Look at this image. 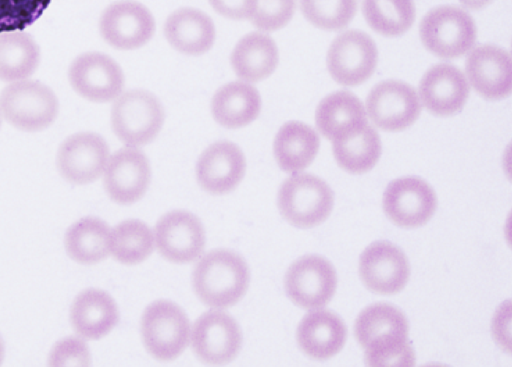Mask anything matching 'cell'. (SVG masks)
Wrapping results in <instances>:
<instances>
[{
	"label": "cell",
	"instance_id": "27",
	"mask_svg": "<svg viewBox=\"0 0 512 367\" xmlns=\"http://www.w3.org/2000/svg\"><path fill=\"white\" fill-rule=\"evenodd\" d=\"M319 145V136L311 126L299 121H289L278 130L273 151L283 171L297 173L312 163Z\"/></svg>",
	"mask_w": 512,
	"mask_h": 367
},
{
	"label": "cell",
	"instance_id": "25",
	"mask_svg": "<svg viewBox=\"0 0 512 367\" xmlns=\"http://www.w3.org/2000/svg\"><path fill=\"white\" fill-rule=\"evenodd\" d=\"M164 35L177 51L195 56L212 47L215 27L212 19L204 12L195 8H180L168 16Z\"/></svg>",
	"mask_w": 512,
	"mask_h": 367
},
{
	"label": "cell",
	"instance_id": "36",
	"mask_svg": "<svg viewBox=\"0 0 512 367\" xmlns=\"http://www.w3.org/2000/svg\"><path fill=\"white\" fill-rule=\"evenodd\" d=\"M295 7V0H256L250 21L259 30L275 31L288 24Z\"/></svg>",
	"mask_w": 512,
	"mask_h": 367
},
{
	"label": "cell",
	"instance_id": "12",
	"mask_svg": "<svg viewBox=\"0 0 512 367\" xmlns=\"http://www.w3.org/2000/svg\"><path fill=\"white\" fill-rule=\"evenodd\" d=\"M242 344V333L229 314L213 310L203 313L193 324L191 346L195 355L208 364L232 361Z\"/></svg>",
	"mask_w": 512,
	"mask_h": 367
},
{
	"label": "cell",
	"instance_id": "37",
	"mask_svg": "<svg viewBox=\"0 0 512 367\" xmlns=\"http://www.w3.org/2000/svg\"><path fill=\"white\" fill-rule=\"evenodd\" d=\"M89 363V349L76 337H68L57 342L49 356L51 366H87Z\"/></svg>",
	"mask_w": 512,
	"mask_h": 367
},
{
	"label": "cell",
	"instance_id": "3",
	"mask_svg": "<svg viewBox=\"0 0 512 367\" xmlns=\"http://www.w3.org/2000/svg\"><path fill=\"white\" fill-rule=\"evenodd\" d=\"M59 103L54 91L37 80L8 84L0 94V113L15 128L41 131L56 119Z\"/></svg>",
	"mask_w": 512,
	"mask_h": 367
},
{
	"label": "cell",
	"instance_id": "41",
	"mask_svg": "<svg viewBox=\"0 0 512 367\" xmlns=\"http://www.w3.org/2000/svg\"><path fill=\"white\" fill-rule=\"evenodd\" d=\"M1 124H2V115L0 113V127H1Z\"/></svg>",
	"mask_w": 512,
	"mask_h": 367
},
{
	"label": "cell",
	"instance_id": "17",
	"mask_svg": "<svg viewBox=\"0 0 512 367\" xmlns=\"http://www.w3.org/2000/svg\"><path fill=\"white\" fill-rule=\"evenodd\" d=\"M410 274L404 253L386 241L370 244L361 254L359 275L370 291L383 295L400 292Z\"/></svg>",
	"mask_w": 512,
	"mask_h": 367
},
{
	"label": "cell",
	"instance_id": "21",
	"mask_svg": "<svg viewBox=\"0 0 512 367\" xmlns=\"http://www.w3.org/2000/svg\"><path fill=\"white\" fill-rule=\"evenodd\" d=\"M246 161L241 149L230 141H218L200 155L196 177L206 192L214 195L234 190L244 177Z\"/></svg>",
	"mask_w": 512,
	"mask_h": 367
},
{
	"label": "cell",
	"instance_id": "8",
	"mask_svg": "<svg viewBox=\"0 0 512 367\" xmlns=\"http://www.w3.org/2000/svg\"><path fill=\"white\" fill-rule=\"evenodd\" d=\"M378 60L372 38L359 30L338 35L327 52V69L340 85L357 86L374 73Z\"/></svg>",
	"mask_w": 512,
	"mask_h": 367
},
{
	"label": "cell",
	"instance_id": "2",
	"mask_svg": "<svg viewBox=\"0 0 512 367\" xmlns=\"http://www.w3.org/2000/svg\"><path fill=\"white\" fill-rule=\"evenodd\" d=\"M249 278L248 266L239 254L216 249L197 262L192 284L205 305L223 309L235 305L244 296Z\"/></svg>",
	"mask_w": 512,
	"mask_h": 367
},
{
	"label": "cell",
	"instance_id": "29",
	"mask_svg": "<svg viewBox=\"0 0 512 367\" xmlns=\"http://www.w3.org/2000/svg\"><path fill=\"white\" fill-rule=\"evenodd\" d=\"M111 230L97 217H84L71 225L65 235V248L74 261L93 265L110 253Z\"/></svg>",
	"mask_w": 512,
	"mask_h": 367
},
{
	"label": "cell",
	"instance_id": "16",
	"mask_svg": "<svg viewBox=\"0 0 512 367\" xmlns=\"http://www.w3.org/2000/svg\"><path fill=\"white\" fill-rule=\"evenodd\" d=\"M154 241L165 259L174 263H188L202 254L205 231L195 215L184 210H174L156 223Z\"/></svg>",
	"mask_w": 512,
	"mask_h": 367
},
{
	"label": "cell",
	"instance_id": "28",
	"mask_svg": "<svg viewBox=\"0 0 512 367\" xmlns=\"http://www.w3.org/2000/svg\"><path fill=\"white\" fill-rule=\"evenodd\" d=\"M278 64V49L267 34L252 32L242 37L231 54L236 75L246 82H258L270 76Z\"/></svg>",
	"mask_w": 512,
	"mask_h": 367
},
{
	"label": "cell",
	"instance_id": "22",
	"mask_svg": "<svg viewBox=\"0 0 512 367\" xmlns=\"http://www.w3.org/2000/svg\"><path fill=\"white\" fill-rule=\"evenodd\" d=\"M296 337L300 349L307 356L326 360L343 348L347 329L336 314L327 310H316L303 317Z\"/></svg>",
	"mask_w": 512,
	"mask_h": 367
},
{
	"label": "cell",
	"instance_id": "30",
	"mask_svg": "<svg viewBox=\"0 0 512 367\" xmlns=\"http://www.w3.org/2000/svg\"><path fill=\"white\" fill-rule=\"evenodd\" d=\"M39 63L40 48L30 34L22 30L0 33V80L28 79Z\"/></svg>",
	"mask_w": 512,
	"mask_h": 367
},
{
	"label": "cell",
	"instance_id": "31",
	"mask_svg": "<svg viewBox=\"0 0 512 367\" xmlns=\"http://www.w3.org/2000/svg\"><path fill=\"white\" fill-rule=\"evenodd\" d=\"M331 142L337 164L352 174L371 170L381 155L379 134L368 123L361 129Z\"/></svg>",
	"mask_w": 512,
	"mask_h": 367
},
{
	"label": "cell",
	"instance_id": "18",
	"mask_svg": "<svg viewBox=\"0 0 512 367\" xmlns=\"http://www.w3.org/2000/svg\"><path fill=\"white\" fill-rule=\"evenodd\" d=\"M104 188L109 197L119 204H132L145 194L151 170L145 154L133 146L116 151L104 170Z\"/></svg>",
	"mask_w": 512,
	"mask_h": 367
},
{
	"label": "cell",
	"instance_id": "14",
	"mask_svg": "<svg viewBox=\"0 0 512 367\" xmlns=\"http://www.w3.org/2000/svg\"><path fill=\"white\" fill-rule=\"evenodd\" d=\"M437 198L432 187L418 177H403L388 184L383 194V210L396 225L414 228L424 225L434 214Z\"/></svg>",
	"mask_w": 512,
	"mask_h": 367
},
{
	"label": "cell",
	"instance_id": "24",
	"mask_svg": "<svg viewBox=\"0 0 512 367\" xmlns=\"http://www.w3.org/2000/svg\"><path fill=\"white\" fill-rule=\"evenodd\" d=\"M318 131L330 141L345 137L365 126L367 114L362 102L347 90L323 98L315 111Z\"/></svg>",
	"mask_w": 512,
	"mask_h": 367
},
{
	"label": "cell",
	"instance_id": "5",
	"mask_svg": "<svg viewBox=\"0 0 512 367\" xmlns=\"http://www.w3.org/2000/svg\"><path fill=\"white\" fill-rule=\"evenodd\" d=\"M419 34L425 48L442 59L466 54L474 45L477 29L463 9L442 5L430 10L421 20Z\"/></svg>",
	"mask_w": 512,
	"mask_h": 367
},
{
	"label": "cell",
	"instance_id": "35",
	"mask_svg": "<svg viewBox=\"0 0 512 367\" xmlns=\"http://www.w3.org/2000/svg\"><path fill=\"white\" fill-rule=\"evenodd\" d=\"M51 0H0V33L23 30L34 23Z\"/></svg>",
	"mask_w": 512,
	"mask_h": 367
},
{
	"label": "cell",
	"instance_id": "38",
	"mask_svg": "<svg viewBox=\"0 0 512 367\" xmlns=\"http://www.w3.org/2000/svg\"><path fill=\"white\" fill-rule=\"evenodd\" d=\"M212 8L220 15L233 19H250L256 6V0H209Z\"/></svg>",
	"mask_w": 512,
	"mask_h": 367
},
{
	"label": "cell",
	"instance_id": "20",
	"mask_svg": "<svg viewBox=\"0 0 512 367\" xmlns=\"http://www.w3.org/2000/svg\"><path fill=\"white\" fill-rule=\"evenodd\" d=\"M470 92L464 73L454 65L440 63L430 67L419 83L423 106L433 115L450 116L465 105Z\"/></svg>",
	"mask_w": 512,
	"mask_h": 367
},
{
	"label": "cell",
	"instance_id": "13",
	"mask_svg": "<svg viewBox=\"0 0 512 367\" xmlns=\"http://www.w3.org/2000/svg\"><path fill=\"white\" fill-rule=\"evenodd\" d=\"M108 159L109 147L103 137L92 132H80L62 142L56 165L65 180L84 185L102 175Z\"/></svg>",
	"mask_w": 512,
	"mask_h": 367
},
{
	"label": "cell",
	"instance_id": "32",
	"mask_svg": "<svg viewBox=\"0 0 512 367\" xmlns=\"http://www.w3.org/2000/svg\"><path fill=\"white\" fill-rule=\"evenodd\" d=\"M362 13L377 33L395 37L404 34L415 19L413 0H362Z\"/></svg>",
	"mask_w": 512,
	"mask_h": 367
},
{
	"label": "cell",
	"instance_id": "39",
	"mask_svg": "<svg viewBox=\"0 0 512 367\" xmlns=\"http://www.w3.org/2000/svg\"><path fill=\"white\" fill-rule=\"evenodd\" d=\"M468 9L478 10L488 5L492 0H459Z\"/></svg>",
	"mask_w": 512,
	"mask_h": 367
},
{
	"label": "cell",
	"instance_id": "34",
	"mask_svg": "<svg viewBox=\"0 0 512 367\" xmlns=\"http://www.w3.org/2000/svg\"><path fill=\"white\" fill-rule=\"evenodd\" d=\"M304 17L314 26L324 30L346 27L357 11V0H300Z\"/></svg>",
	"mask_w": 512,
	"mask_h": 367
},
{
	"label": "cell",
	"instance_id": "7",
	"mask_svg": "<svg viewBox=\"0 0 512 367\" xmlns=\"http://www.w3.org/2000/svg\"><path fill=\"white\" fill-rule=\"evenodd\" d=\"M141 335L145 348L155 359L174 360L188 345V317L171 301H155L142 314Z\"/></svg>",
	"mask_w": 512,
	"mask_h": 367
},
{
	"label": "cell",
	"instance_id": "26",
	"mask_svg": "<svg viewBox=\"0 0 512 367\" xmlns=\"http://www.w3.org/2000/svg\"><path fill=\"white\" fill-rule=\"evenodd\" d=\"M261 109L258 90L244 81H233L216 91L211 101L213 118L229 129L241 128L254 121Z\"/></svg>",
	"mask_w": 512,
	"mask_h": 367
},
{
	"label": "cell",
	"instance_id": "4",
	"mask_svg": "<svg viewBox=\"0 0 512 367\" xmlns=\"http://www.w3.org/2000/svg\"><path fill=\"white\" fill-rule=\"evenodd\" d=\"M278 208L290 224L310 228L321 224L332 211L334 195L321 178L295 174L287 178L278 191Z\"/></svg>",
	"mask_w": 512,
	"mask_h": 367
},
{
	"label": "cell",
	"instance_id": "40",
	"mask_svg": "<svg viewBox=\"0 0 512 367\" xmlns=\"http://www.w3.org/2000/svg\"><path fill=\"white\" fill-rule=\"evenodd\" d=\"M3 357H4V345H3L2 339L0 337V364L3 361Z\"/></svg>",
	"mask_w": 512,
	"mask_h": 367
},
{
	"label": "cell",
	"instance_id": "9",
	"mask_svg": "<svg viewBox=\"0 0 512 367\" xmlns=\"http://www.w3.org/2000/svg\"><path fill=\"white\" fill-rule=\"evenodd\" d=\"M370 120L384 131H401L419 117L421 104L416 90L399 80H385L376 84L366 98Z\"/></svg>",
	"mask_w": 512,
	"mask_h": 367
},
{
	"label": "cell",
	"instance_id": "6",
	"mask_svg": "<svg viewBox=\"0 0 512 367\" xmlns=\"http://www.w3.org/2000/svg\"><path fill=\"white\" fill-rule=\"evenodd\" d=\"M164 122L159 100L145 90H129L116 99L111 109V126L115 135L128 146L150 143Z\"/></svg>",
	"mask_w": 512,
	"mask_h": 367
},
{
	"label": "cell",
	"instance_id": "19",
	"mask_svg": "<svg viewBox=\"0 0 512 367\" xmlns=\"http://www.w3.org/2000/svg\"><path fill=\"white\" fill-rule=\"evenodd\" d=\"M465 70L470 84L483 98L499 100L510 95L512 67L507 50L492 44L477 46L468 54Z\"/></svg>",
	"mask_w": 512,
	"mask_h": 367
},
{
	"label": "cell",
	"instance_id": "33",
	"mask_svg": "<svg viewBox=\"0 0 512 367\" xmlns=\"http://www.w3.org/2000/svg\"><path fill=\"white\" fill-rule=\"evenodd\" d=\"M150 228L137 219L125 220L111 231L110 252L124 265H136L150 256L154 249Z\"/></svg>",
	"mask_w": 512,
	"mask_h": 367
},
{
	"label": "cell",
	"instance_id": "1",
	"mask_svg": "<svg viewBox=\"0 0 512 367\" xmlns=\"http://www.w3.org/2000/svg\"><path fill=\"white\" fill-rule=\"evenodd\" d=\"M408 321L396 307L378 303L358 315L354 334L364 349L368 366H412L414 352L408 343Z\"/></svg>",
	"mask_w": 512,
	"mask_h": 367
},
{
	"label": "cell",
	"instance_id": "10",
	"mask_svg": "<svg viewBox=\"0 0 512 367\" xmlns=\"http://www.w3.org/2000/svg\"><path fill=\"white\" fill-rule=\"evenodd\" d=\"M334 267L323 257L308 255L296 260L286 272L285 291L289 299L304 309L325 306L335 294Z\"/></svg>",
	"mask_w": 512,
	"mask_h": 367
},
{
	"label": "cell",
	"instance_id": "15",
	"mask_svg": "<svg viewBox=\"0 0 512 367\" xmlns=\"http://www.w3.org/2000/svg\"><path fill=\"white\" fill-rule=\"evenodd\" d=\"M102 38L119 50H133L146 44L153 36L155 22L151 12L132 0L109 5L99 20Z\"/></svg>",
	"mask_w": 512,
	"mask_h": 367
},
{
	"label": "cell",
	"instance_id": "11",
	"mask_svg": "<svg viewBox=\"0 0 512 367\" xmlns=\"http://www.w3.org/2000/svg\"><path fill=\"white\" fill-rule=\"evenodd\" d=\"M68 79L77 94L98 103L116 99L124 85L120 66L100 52H86L76 57L69 67Z\"/></svg>",
	"mask_w": 512,
	"mask_h": 367
},
{
	"label": "cell",
	"instance_id": "23",
	"mask_svg": "<svg viewBox=\"0 0 512 367\" xmlns=\"http://www.w3.org/2000/svg\"><path fill=\"white\" fill-rule=\"evenodd\" d=\"M70 320L74 331L83 339L106 336L118 323L119 312L113 298L100 289H86L74 299Z\"/></svg>",
	"mask_w": 512,
	"mask_h": 367
}]
</instances>
